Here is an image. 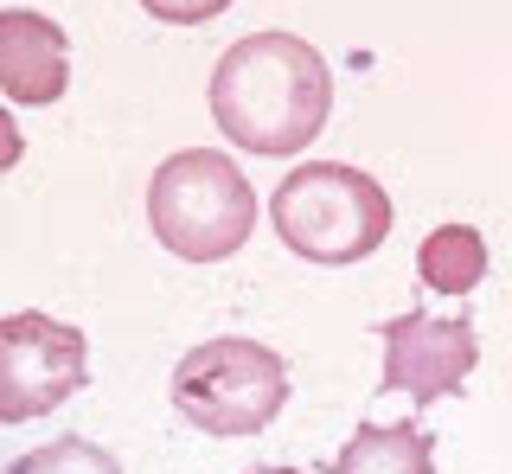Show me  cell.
I'll return each instance as SVG.
<instances>
[{
	"instance_id": "1",
	"label": "cell",
	"mask_w": 512,
	"mask_h": 474,
	"mask_svg": "<svg viewBox=\"0 0 512 474\" xmlns=\"http://www.w3.org/2000/svg\"><path fill=\"white\" fill-rule=\"evenodd\" d=\"M333 71L295 33H250L212 71V122L250 154H295L327 129Z\"/></svg>"
},
{
	"instance_id": "2",
	"label": "cell",
	"mask_w": 512,
	"mask_h": 474,
	"mask_svg": "<svg viewBox=\"0 0 512 474\" xmlns=\"http://www.w3.org/2000/svg\"><path fill=\"white\" fill-rule=\"evenodd\" d=\"M148 225L154 237L186 263H224L250 244L256 231V193L237 173L231 154L186 148L154 167L148 186Z\"/></svg>"
},
{
	"instance_id": "3",
	"label": "cell",
	"mask_w": 512,
	"mask_h": 474,
	"mask_svg": "<svg viewBox=\"0 0 512 474\" xmlns=\"http://www.w3.org/2000/svg\"><path fill=\"white\" fill-rule=\"evenodd\" d=\"M269 225L308 263H359L391 237V193L346 161H308L276 186Z\"/></svg>"
},
{
	"instance_id": "4",
	"label": "cell",
	"mask_w": 512,
	"mask_h": 474,
	"mask_svg": "<svg viewBox=\"0 0 512 474\" xmlns=\"http://www.w3.org/2000/svg\"><path fill=\"white\" fill-rule=\"evenodd\" d=\"M282 404H288V366L263 340L224 334V340L192 346L173 366V410L218 442L269 430Z\"/></svg>"
},
{
	"instance_id": "5",
	"label": "cell",
	"mask_w": 512,
	"mask_h": 474,
	"mask_svg": "<svg viewBox=\"0 0 512 474\" xmlns=\"http://www.w3.org/2000/svg\"><path fill=\"white\" fill-rule=\"evenodd\" d=\"M90 378V340L71 321L26 308L0 321V423H32Z\"/></svg>"
},
{
	"instance_id": "6",
	"label": "cell",
	"mask_w": 512,
	"mask_h": 474,
	"mask_svg": "<svg viewBox=\"0 0 512 474\" xmlns=\"http://www.w3.org/2000/svg\"><path fill=\"white\" fill-rule=\"evenodd\" d=\"M384 340V391H404L410 404H436L448 391H461V378L474 372L480 359V340L468 327V314L461 321H442V314H397V321L378 327Z\"/></svg>"
},
{
	"instance_id": "7",
	"label": "cell",
	"mask_w": 512,
	"mask_h": 474,
	"mask_svg": "<svg viewBox=\"0 0 512 474\" xmlns=\"http://www.w3.org/2000/svg\"><path fill=\"white\" fill-rule=\"evenodd\" d=\"M71 84V39L45 13H0V97L13 103H58Z\"/></svg>"
},
{
	"instance_id": "8",
	"label": "cell",
	"mask_w": 512,
	"mask_h": 474,
	"mask_svg": "<svg viewBox=\"0 0 512 474\" xmlns=\"http://www.w3.org/2000/svg\"><path fill=\"white\" fill-rule=\"evenodd\" d=\"M333 474H436V442L416 423H359L346 449L333 455Z\"/></svg>"
},
{
	"instance_id": "9",
	"label": "cell",
	"mask_w": 512,
	"mask_h": 474,
	"mask_svg": "<svg viewBox=\"0 0 512 474\" xmlns=\"http://www.w3.org/2000/svg\"><path fill=\"white\" fill-rule=\"evenodd\" d=\"M416 276H423V289H436V295L480 289V276H487V237H480L474 225L429 231L423 250H416Z\"/></svg>"
},
{
	"instance_id": "10",
	"label": "cell",
	"mask_w": 512,
	"mask_h": 474,
	"mask_svg": "<svg viewBox=\"0 0 512 474\" xmlns=\"http://www.w3.org/2000/svg\"><path fill=\"white\" fill-rule=\"evenodd\" d=\"M7 474H122V462L109 449H96V442H84V436H58V442H45V449L20 455Z\"/></svg>"
},
{
	"instance_id": "11",
	"label": "cell",
	"mask_w": 512,
	"mask_h": 474,
	"mask_svg": "<svg viewBox=\"0 0 512 474\" xmlns=\"http://www.w3.org/2000/svg\"><path fill=\"white\" fill-rule=\"evenodd\" d=\"M141 7H148L154 20H167V26H205V20H218L231 0H141Z\"/></svg>"
},
{
	"instance_id": "12",
	"label": "cell",
	"mask_w": 512,
	"mask_h": 474,
	"mask_svg": "<svg viewBox=\"0 0 512 474\" xmlns=\"http://www.w3.org/2000/svg\"><path fill=\"white\" fill-rule=\"evenodd\" d=\"M20 154H26V135H20V122H13L7 109H0V173L20 161Z\"/></svg>"
},
{
	"instance_id": "13",
	"label": "cell",
	"mask_w": 512,
	"mask_h": 474,
	"mask_svg": "<svg viewBox=\"0 0 512 474\" xmlns=\"http://www.w3.org/2000/svg\"><path fill=\"white\" fill-rule=\"evenodd\" d=\"M250 474H301V468H250Z\"/></svg>"
}]
</instances>
